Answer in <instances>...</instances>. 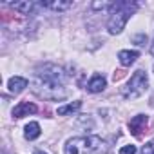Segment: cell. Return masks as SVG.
<instances>
[{
    "instance_id": "obj_16",
    "label": "cell",
    "mask_w": 154,
    "mask_h": 154,
    "mask_svg": "<svg viewBox=\"0 0 154 154\" xmlns=\"http://www.w3.org/2000/svg\"><path fill=\"white\" fill-rule=\"evenodd\" d=\"M134 42H136L138 45H145V42H147V35H138V36H134Z\"/></svg>"
},
{
    "instance_id": "obj_12",
    "label": "cell",
    "mask_w": 154,
    "mask_h": 154,
    "mask_svg": "<svg viewBox=\"0 0 154 154\" xmlns=\"http://www.w3.org/2000/svg\"><path fill=\"white\" fill-rule=\"evenodd\" d=\"M80 107H82V102H72V103H67V105L58 107V114H60V116H67V114H71V112H76Z\"/></svg>"
},
{
    "instance_id": "obj_5",
    "label": "cell",
    "mask_w": 154,
    "mask_h": 154,
    "mask_svg": "<svg viewBox=\"0 0 154 154\" xmlns=\"http://www.w3.org/2000/svg\"><path fill=\"white\" fill-rule=\"evenodd\" d=\"M36 112V105L35 103H29V102H20L15 109H13V116L15 118H24V116H29Z\"/></svg>"
},
{
    "instance_id": "obj_9",
    "label": "cell",
    "mask_w": 154,
    "mask_h": 154,
    "mask_svg": "<svg viewBox=\"0 0 154 154\" xmlns=\"http://www.w3.org/2000/svg\"><path fill=\"white\" fill-rule=\"evenodd\" d=\"M138 56H140L138 51H129V49H123V51L118 53V58H120V63H122V65H131V63H134Z\"/></svg>"
},
{
    "instance_id": "obj_14",
    "label": "cell",
    "mask_w": 154,
    "mask_h": 154,
    "mask_svg": "<svg viewBox=\"0 0 154 154\" xmlns=\"http://www.w3.org/2000/svg\"><path fill=\"white\" fill-rule=\"evenodd\" d=\"M140 154H154V141H149V143H145Z\"/></svg>"
},
{
    "instance_id": "obj_1",
    "label": "cell",
    "mask_w": 154,
    "mask_h": 154,
    "mask_svg": "<svg viewBox=\"0 0 154 154\" xmlns=\"http://www.w3.org/2000/svg\"><path fill=\"white\" fill-rule=\"evenodd\" d=\"M67 74L62 67L54 63H45L33 78L31 89L36 96L45 100H63L67 96L65 91Z\"/></svg>"
},
{
    "instance_id": "obj_2",
    "label": "cell",
    "mask_w": 154,
    "mask_h": 154,
    "mask_svg": "<svg viewBox=\"0 0 154 154\" xmlns=\"http://www.w3.org/2000/svg\"><path fill=\"white\" fill-rule=\"evenodd\" d=\"M109 145L100 136H78L65 143V154H107Z\"/></svg>"
},
{
    "instance_id": "obj_18",
    "label": "cell",
    "mask_w": 154,
    "mask_h": 154,
    "mask_svg": "<svg viewBox=\"0 0 154 154\" xmlns=\"http://www.w3.org/2000/svg\"><path fill=\"white\" fill-rule=\"evenodd\" d=\"M35 154H45V152H40V150H38V152H35Z\"/></svg>"
},
{
    "instance_id": "obj_6",
    "label": "cell",
    "mask_w": 154,
    "mask_h": 154,
    "mask_svg": "<svg viewBox=\"0 0 154 154\" xmlns=\"http://www.w3.org/2000/svg\"><path fill=\"white\" fill-rule=\"evenodd\" d=\"M105 87H107V80L103 78L102 74H94L93 78L89 80V84H87V91L89 93H102Z\"/></svg>"
},
{
    "instance_id": "obj_11",
    "label": "cell",
    "mask_w": 154,
    "mask_h": 154,
    "mask_svg": "<svg viewBox=\"0 0 154 154\" xmlns=\"http://www.w3.org/2000/svg\"><path fill=\"white\" fill-rule=\"evenodd\" d=\"M26 138L27 140H36L38 136H40V125L36 123V122H29L27 125H26Z\"/></svg>"
},
{
    "instance_id": "obj_8",
    "label": "cell",
    "mask_w": 154,
    "mask_h": 154,
    "mask_svg": "<svg viewBox=\"0 0 154 154\" xmlns=\"http://www.w3.org/2000/svg\"><path fill=\"white\" fill-rule=\"evenodd\" d=\"M145 125H147V116H145V114H138V116H134V118L129 122V129H131V132H132L134 136H140V132L143 131Z\"/></svg>"
},
{
    "instance_id": "obj_17",
    "label": "cell",
    "mask_w": 154,
    "mask_h": 154,
    "mask_svg": "<svg viewBox=\"0 0 154 154\" xmlns=\"http://www.w3.org/2000/svg\"><path fill=\"white\" fill-rule=\"evenodd\" d=\"M150 53H152V56H154V44L150 45Z\"/></svg>"
},
{
    "instance_id": "obj_15",
    "label": "cell",
    "mask_w": 154,
    "mask_h": 154,
    "mask_svg": "<svg viewBox=\"0 0 154 154\" xmlns=\"http://www.w3.org/2000/svg\"><path fill=\"white\" fill-rule=\"evenodd\" d=\"M120 154H136V147L134 145H123L120 149Z\"/></svg>"
},
{
    "instance_id": "obj_10",
    "label": "cell",
    "mask_w": 154,
    "mask_h": 154,
    "mask_svg": "<svg viewBox=\"0 0 154 154\" xmlns=\"http://www.w3.org/2000/svg\"><path fill=\"white\" fill-rule=\"evenodd\" d=\"M11 6H13L15 11L24 13V15H29V13L36 8V4H35V2H29V0H26V2H17V4H11Z\"/></svg>"
},
{
    "instance_id": "obj_4",
    "label": "cell",
    "mask_w": 154,
    "mask_h": 154,
    "mask_svg": "<svg viewBox=\"0 0 154 154\" xmlns=\"http://www.w3.org/2000/svg\"><path fill=\"white\" fill-rule=\"evenodd\" d=\"M149 87V78H147V74L143 71H136L132 76H131V80L127 82V85L122 89V94L123 98L127 100H134V98H140Z\"/></svg>"
},
{
    "instance_id": "obj_3",
    "label": "cell",
    "mask_w": 154,
    "mask_h": 154,
    "mask_svg": "<svg viewBox=\"0 0 154 154\" xmlns=\"http://www.w3.org/2000/svg\"><path fill=\"white\" fill-rule=\"evenodd\" d=\"M138 9V4H131V2H116L111 6V17L107 22V29L111 35H118L123 31L127 20L132 17V13Z\"/></svg>"
},
{
    "instance_id": "obj_13",
    "label": "cell",
    "mask_w": 154,
    "mask_h": 154,
    "mask_svg": "<svg viewBox=\"0 0 154 154\" xmlns=\"http://www.w3.org/2000/svg\"><path fill=\"white\" fill-rule=\"evenodd\" d=\"M44 6H47V8H51V9H56V11H65V9H69V8H72V2H45Z\"/></svg>"
},
{
    "instance_id": "obj_7",
    "label": "cell",
    "mask_w": 154,
    "mask_h": 154,
    "mask_svg": "<svg viewBox=\"0 0 154 154\" xmlns=\"http://www.w3.org/2000/svg\"><path fill=\"white\" fill-rule=\"evenodd\" d=\"M26 87H27V80L24 76H13V78H9V82H8V89L11 93H15V94L22 93Z\"/></svg>"
}]
</instances>
